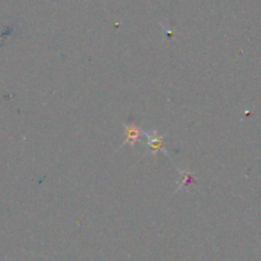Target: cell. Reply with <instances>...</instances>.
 <instances>
[{
	"label": "cell",
	"mask_w": 261,
	"mask_h": 261,
	"mask_svg": "<svg viewBox=\"0 0 261 261\" xmlns=\"http://www.w3.org/2000/svg\"><path fill=\"white\" fill-rule=\"evenodd\" d=\"M163 137L164 136H160L156 130H154L152 134H146L147 149H149L154 155H156V152H159L160 150H162L163 152H165L164 147H163Z\"/></svg>",
	"instance_id": "cell-1"
},
{
	"label": "cell",
	"mask_w": 261,
	"mask_h": 261,
	"mask_svg": "<svg viewBox=\"0 0 261 261\" xmlns=\"http://www.w3.org/2000/svg\"><path fill=\"white\" fill-rule=\"evenodd\" d=\"M125 128V132H127V137H125V141L123 142V145L125 144H130V145H135L139 140V137L141 136V129L139 127H136L135 124H130V125H124Z\"/></svg>",
	"instance_id": "cell-2"
}]
</instances>
